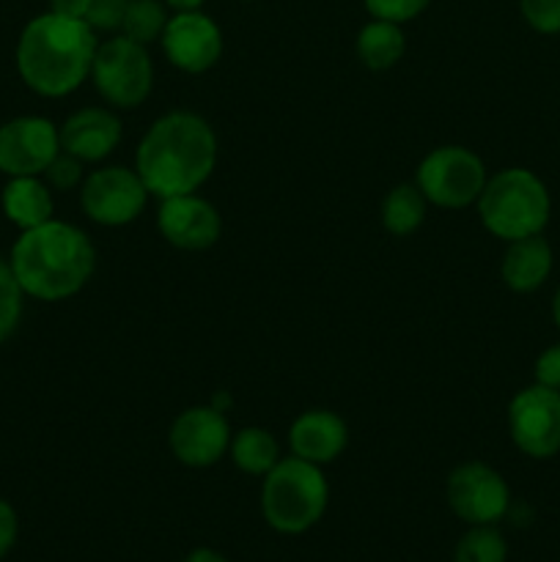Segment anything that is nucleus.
<instances>
[{
  "label": "nucleus",
  "instance_id": "24",
  "mask_svg": "<svg viewBox=\"0 0 560 562\" xmlns=\"http://www.w3.org/2000/svg\"><path fill=\"white\" fill-rule=\"evenodd\" d=\"M22 305H25V291H22L11 263L0 258V344L9 340L20 327Z\"/></svg>",
  "mask_w": 560,
  "mask_h": 562
},
{
  "label": "nucleus",
  "instance_id": "20",
  "mask_svg": "<svg viewBox=\"0 0 560 562\" xmlns=\"http://www.w3.org/2000/svg\"><path fill=\"white\" fill-rule=\"evenodd\" d=\"M228 456L245 475L264 477L280 461V445L267 428L247 426L231 437Z\"/></svg>",
  "mask_w": 560,
  "mask_h": 562
},
{
  "label": "nucleus",
  "instance_id": "22",
  "mask_svg": "<svg viewBox=\"0 0 560 562\" xmlns=\"http://www.w3.org/2000/svg\"><path fill=\"white\" fill-rule=\"evenodd\" d=\"M168 5L165 0H132L130 9H126L124 25H121V33L126 38L137 44H152L159 42L165 25H168Z\"/></svg>",
  "mask_w": 560,
  "mask_h": 562
},
{
  "label": "nucleus",
  "instance_id": "7",
  "mask_svg": "<svg viewBox=\"0 0 560 562\" xmlns=\"http://www.w3.org/2000/svg\"><path fill=\"white\" fill-rule=\"evenodd\" d=\"M486 165L464 146H439L417 165L415 184L439 209H467L486 187Z\"/></svg>",
  "mask_w": 560,
  "mask_h": 562
},
{
  "label": "nucleus",
  "instance_id": "11",
  "mask_svg": "<svg viewBox=\"0 0 560 562\" xmlns=\"http://www.w3.org/2000/svg\"><path fill=\"white\" fill-rule=\"evenodd\" d=\"M60 154L58 126L42 115H16L0 126V173L42 176Z\"/></svg>",
  "mask_w": 560,
  "mask_h": 562
},
{
  "label": "nucleus",
  "instance_id": "18",
  "mask_svg": "<svg viewBox=\"0 0 560 562\" xmlns=\"http://www.w3.org/2000/svg\"><path fill=\"white\" fill-rule=\"evenodd\" d=\"M0 206H3L5 220L14 223L20 231H31L49 223L55 212L49 184L38 176H14V179H9V184L3 187V195H0Z\"/></svg>",
  "mask_w": 560,
  "mask_h": 562
},
{
  "label": "nucleus",
  "instance_id": "19",
  "mask_svg": "<svg viewBox=\"0 0 560 562\" xmlns=\"http://www.w3.org/2000/svg\"><path fill=\"white\" fill-rule=\"evenodd\" d=\"M357 58L366 69L388 71L404 58L406 38L401 25L388 20H371L357 33Z\"/></svg>",
  "mask_w": 560,
  "mask_h": 562
},
{
  "label": "nucleus",
  "instance_id": "28",
  "mask_svg": "<svg viewBox=\"0 0 560 562\" xmlns=\"http://www.w3.org/2000/svg\"><path fill=\"white\" fill-rule=\"evenodd\" d=\"M130 3L132 0H91L86 22L93 31H121Z\"/></svg>",
  "mask_w": 560,
  "mask_h": 562
},
{
  "label": "nucleus",
  "instance_id": "16",
  "mask_svg": "<svg viewBox=\"0 0 560 562\" xmlns=\"http://www.w3.org/2000/svg\"><path fill=\"white\" fill-rule=\"evenodd\" d=\"M349 445V428L335 412L311 409L289 428V448L296 459L324 467L333 464Z\"/></svg>",
  "mask_w": 560,
  "mask_h": 562
},
{
  "label": "nucleus",
  "instance_id": "27",
  "mask_svg": "<svg viewBox=\"0 0 560 562\" xmlns=\"http://www.w3.org/2000/svg\"><path fill=\"white\" fill-rule=\"evenodd\" d=\"M522 16L538 33H560V0H519Z\"/></svg>",
  "mask_w": 560,
  "mask_h": 562
},
{
  "label": "nucleus",
  "instance_id": "15",
  "mask_svg": "<svg viewBox=\"0 0 560 562\" xmlns=\"http://www.w3.org/2000/svg\"><path fill=\"white\" fill-rule=\"evenodd\" d=\"M60 151L80 162H102L119 148L121 121L104 108H82L71 113L58 130Z\"/></svg>",
  "mask_w": 560,
  "mask_h": 562
},
{
  "label": "nucleus",
  "instance_id": "9",
  "mask_svg": "<svg viewBox=\"0 0 560 562\" xmlns=\"http://www.w3.org/2000/svg\"><path fill=\"white\" fill-rule=\"evenodd\" d=\"M508 428L516 448L530 459L560 453V393L544 384L519 390L508 406Z\"/></svg>",
  "mask_w": 560,
  "mask_h": 562
},
{
  "label": "nucleus",
  "instance_id": "3",
  "mask_svg": "<svg viewBox=\"0 0 560 562\" xmlns=\"http://www.w3.org/2000/svg\"><path fill=\"white\" fill-rule=\"evenodd\" d=\"M9 263L25 296L60 302L86 289L97 269V250L86 231L53 217L38 228L22 231Z\"/></svg>",
  "mask_w": 560,
  "mask_h": 562
},
{
  "label": "nucleus",
  "instance_id": "32",
  "mask_svg": "<svg viewBox=\"0 0 560 562\" xmlns=\"http://www.w3.org/2000/svg\"><path fill=\"white\" fill-rule=\"evenodd\" d=\"M184 562H228V560H225L220 552H214V549L198 547V549H192L190 554H187Z\"/></svg>",
  "mask_w": 560,
  "mask_h": 562
},
{
  "label": "nucleus",
  "instance_id": "6",
  "mask_svg": "<svg viewBox=\"0 0 560 562\" xmlns=\"http://www.w3.org/2000/svg\"><path fill=\"white\" fill-rule=\"evenodd\" d=\"M91 80L99 97L113 108H141L154 88V64L146 44L132 42L124 33L99 44Z\"/></svg>",
  "mask_w": 560,
  "mask_h": 562
},
{
  "label": "nucleus",
  "instance_id": "21",
  "mask_svg": "<svg viewBox=\"0 0 560 562\" xmlns=\"http://www.w3.org/2000/svg\"><path fill=\"white\" fill-rule=\"evenodd\" d=\"M428 201L417 184H395L382 201V228L393 236H410L426 220Z\"/></svg>",
  "mask_w": 560,
  "mask_h": 562
},
{
  "label": "nucleus",
  "instance_id": "23",
  "mask_svg": "<svg viewBox=\"0 0 560 562\" xmlns=\"http://www.w3.org/2000/svg\"><path fill=\"white\" fill-rule=\"evenodd\" d=\"M508 560V543L503 532L494 525H472L459 538L453 552V562H505Z\"/></svg>",
  "mask_w": 560,
  "mask_h": 562
},
{
  "label": "nucleus",
  "instance_id": "34",
  "mask_svg": "<svg viewBox=\"0 0 560 562\" xmlns=\"http://www.w3.org/2000/svg\"><path fill=\"white\" fill-rule=\"evenodd\" d=\"M552 316H555V324L560 327V289H558V294H555V302H552Z\"/></svg>",
  "mask_w": 560,
  "mask_h": 562
},
{
  "label": "nucleus",
  "instance_id": "26",
  "mask_svg": "<svg viewBox=\"0 0 560 562\" xmlns=\"http://www.w3.org/2000/svg\"><path fill=\"white\" fill-rule=\"evenodd\" d=\"M42 176L47 179L49 190L69 192L82 184V162L77 157H71V154L60 151Z\"/></svg>",
  "mask_w": 560,
  "mask_h": 562
},
{
  "label": "nucleus",
  "instance_id": "8",
  "mask_svg": "<svg viewBox=\"0 0 560 562\" xmlns=\"http://www.w3.org/2000/svg\"><path fill=\"white\" fill-rule=\"evenodd\" d=\"M152 192L146 190L135 168L108 165L88 173L80 184V206L91 223L121 228L135 223L146 209Z\"/></svg>",
  "mask_w": 560,
  "mask_h": 562
},
{
  "label": "nucleus",
  "instance_id": "2",
  "mask_svg": "<svg viewBox=\"0 0 560 562\" xmlns=\"http://www.w3.org/2000/svg\"><path fill=\"white\" fill-rule=\"evenodd\" d=\"M97 47V31L86 20L47 11L22 27L16 71L38 97H69L91 77Z\"/></svg>",
  "mask_w": 560,
  "mask_h": 562
},
{
  "label": "nucleus",
  "instance_id": "29",
  "mask_svg": "<svg viewBox=\"0 0 560 562\" xmlns=\"http://www.w3.org/2000/svg\"><path fill=\"white\" fill-rule=\"evenodd\" d=\"M536 384L560 393V344L549 346L536 360Z\"/></svg>",
  "mask_w": 560,
  "mask_h": 562
},
{
  "label": "nucleus",
  "instance_id": "10",
  "mask_svg": "<svg viewBox=\"0 0 560 562\" xmlns=\"http://www.w3.org/2000/svg\"><path fill=\"white\" fill-rule=\"evenodd\" d=\"M450 510L467 525H494L508 514L511 488L494 467L467 461L448 475L445 486Z\"/></svg>",
  "mask_w": 560,
  "mask_h": 562
},
{
  "label": "nucleus",
  "instance_id": "30",
  "mask_svg": "<svg viewBox=\"0 0 560 562\" xmlns=\"http://www.w3.org/2000/svg\"><path fill=\"white\" fill-rule=\"evenodd\" d=\"M16 532H20V519H16V510L11 508L5 499H0V560L11 552V547L16 543Z\"/></svg>",
  "mask_w": 560,
  "mask_h": 562
},
{
  "label": "nucleus",
  "instance_id": "14",
  "mask_svg": "<svg viewBox=\"0 0 560 562\" xmlns=\"http://www.w3.org/2000/svg\"><path fill=\"white\" fill-rule=\"evenodd\" d=\"M157 228L168 245L179 247V250L201 252L217 245L223 220L206 198L190 192V195L165 198L159 203Z\"/></svg>",
  "mask_w": 560,
  "mask_h": 562
},
{
  "label": "nucleus",
  "instance_id": "1",
  "mask_svg": "<svg viewBox=\"0 0 560 562\" xmlns=\"http://www.w3.org/2000/svg\"><path fill=\"white\" fill-rule=\"evenodd\" d=\"M217 165V135L206 119L173 110L154 121L135 154V170L159 201L198 192Z\"/></svg>",
  "mask_w": 560,
  "mask_h": 562
},
{
  "label": "nucleus",
  "instance_id": "4",
  "mask_svg": "<svg viewBox=\"0 0 560 562\" xmlns=\"http://www.w3.org/2000/svg\"><path fill=\"white\" fill-rule=\"evenodd\" d=\"M329 503V486L322 467L296 456L280 459L264 475L261 514L275 532L302 536L322 521Z\"/></svg>",
  "mask_w": 560,
  "mask_h": 562
},
{
  "label": "nucleus",
  "instance_id": "12",
  "mask_svg": "<svg viewBox=\"0 0 560 562\" xmlns=\"http://www.w3.org/2000/svg\"><path fill=\"white\" fill-rule=\"evenodd\" d=\"M159 44L170 66L184 75H203L214 69L223 55V31L203 11H173Z\"/></svg>",
  "mask_w": 560,
  "mask_h": 562
},
{
  "label": "nucleus",
  "instance_id": "5",
  "mask_svg": "<svg viewBox=\"0 0 560 562\" xmlns=\"http://www.w3.org/2000/svg\"><path fill=\"white\" fill-rule=\"evenodd\" d=\"M478 214L483 228L503 241L536 236L549 223V192L533 170L505 168L486 179Z\"/></svg>",
  "mask_w": 560,
  "mask_h": 562
},
{
  "label": "nucleus",
  "instance_id": "17",
  "mask_svg": "<svg viewBox=\"0 0 560 562\" xmlns=\"http://www.w3.org/2000/svg\"><path fill=\"white\" fill-rule=\"evenodd\" d=\"M549 272H552V247L541 234L508 241V250L500 263V274L511 291L530 294V291L541 289Z\"/></svg>",
  "mask_w": 560,
  "mask_h": 562
},
{
  "label": "nucleus",
  "instance_id": "31",
  "mask_svg": "<svg viewBox=\"0 0 560 562\" xmlns=\"http://www.w3.org/2000/svg\"><path fill=\"white\" fill-rule=\"evenodd\" d=\"M88 5H91V0H49V11L64 16H75V20H86Z\"/></svg>",
  "mask_w": 560,
  "mask_h": 562
},
{
  "label": "nucleus",
  "instance_id": "25",
  "mask_svg": "<svg viewBox=\"0 0 560 562\" xmlns=\"http://www.w3.org/2000/svg\"><path fill=\"white\" fill-rule=\"evenodd\" d=\"M373 20H388L395 25L415 20L432 5V0H362Z\"/></svg>",
  "mask_w": 560,
  "mask_h": 562
},
{
  "label": "nucleus",
  "instance_id": "13",
  "mask_svg": "<svg viewBox=\"0 0 560 562\" xmlns=\"http://www.w3.org/2000/svg\"><path fill=\"white\" fill-rule=\"evenodd\" d=\"M170 453L192 470L217 464L231 448V426L217 406H190L173 420L168 434Z\"/></svg>",
  "mask_w": 560,
  "mask_h": 562
},
{
  "label": "nucleus",
  "instance_id": "33",
  "mask_svg": "<svg viewBox=\"0 0 560 562\" xmlns=\"http://www.w3.org/2000/svg\"><path fill=\"white\" fill-rule=\"evenodd\" d=\"M206 0H165V5H170L173 11H201V5Z\"/></svg>",
  "mask_w": 560,
  "mask_h": 562
}]
</instances>
